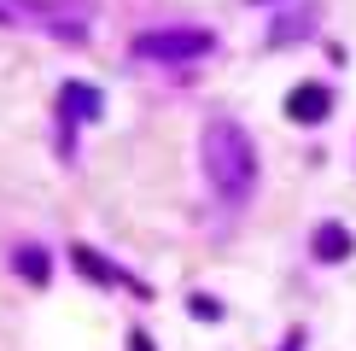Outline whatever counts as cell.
<instances>
[{
	"label": "cell",
	"instance_id": "cell-1",
	"mask_svg": "<svg viewBox=\"0 0 356 351\" xmlns=\"http://www.w3.org/2000/svg\"><path fill=\"white\" fill-rule=\"evenodd\" d=\"M199 158H204L211 187L228 205H245L251 199V187H257V146H251V135L234 123V117H211V123H204Z\"/></svg>",
	"mask_w": 356,
	"mask_h": 351
},
{
	"label": "cell",
	"instance_id": "cell-2",
	"mask_svg": "<svg viewBox=\"0 0 356 351\" xmlns=\"http://www.w3.org/2000/svg\"><path fill=\"white\" fill-rule=\"evenodd\" d=\"M216 41L211 29H193V24H170V29H140L135 41H129V53L135 58H158V65H187V58H204Z\"/></svg>",
	"mask_w": 356,
	"mask_h": 351
},
{
	"label": "cell",
	"instance_id": "cell-3",
	"mask_svg": "<svg viewBox=\"0 0 356 351\" xmlns=\"http://www.w3.org/2000/svg\"><path fill=\"white\" fill-rule=\"evenodd\" d=\"M286 117H292V123H304V129L327 123V117H333V88L327 82H298L286 94Z\"/></svg>",
	"mask_w": 356,
	"mask_h": 351
},
{
	"label": "cell",
	"instance_id": "cell-4",
	"mask_svg": "<svg viewBox=\"0 0 356 351\" xmlns=\"http://www.w3.org/2000/svg\"><path fill=\"white\" fill-rule=\"evenodd\" d=\"M99 111H106V94H99V88H88V82H65L58 88V117H65V129L94 123Z\"/></svg>",
	"mask_w": 356,
	"mask_h": 351
},
{
	"label": "cell",
	"instance_id": "cell-5",
	"mask_svg": "<svg viewBox=\"0 0 356 351\" xmlns=\"http://www.w3.org/2000/svg\"><path fill=\"white\" fill-rule=\"evenodd\" d=\"M309 252H316L321 263H345V258L356 252V240H350L345 223H321L316 234H309Z\"/></svg>",
	"mask_w": 356,
	"mask_h": 351
},
{
	"label": "cell",
	"instance_id": "cell-6",
	"mask_svg": "<svg viewBox=\"0 0 356 351\" xmlns=\"http://www.w3.org/2000/svg\"><path fill=\"white\" fill-rule=\"evenodd\" d=\"M18 275H24V281H35V287H47V275H53V258L41 252V246H24V252H18Z\"/></svg>",
	"mask_w": 356,
	"mask_h": 351
},
{
	"label": "cell",
	"instance_id": "cell-7",
	"mask_svg": "<svg viewBox=\"0 0 356 351\" xmlns=\"http://www.w3.org/2000/svg\"><path fill=\"white\" fill-rule=\"evenodd\" d=\"M70 258H76V270L88 275V281H123V275H117V270H111V263L99 258V252H88V246H76Z\"/></svg>",
	"mask_w": 356,
	"mask_h": 351
},
{
	"label": "cell",
	"instance_id": "cell-8",
	"mask_svg": "<svg viewBox=\"0 0 356 351\" xmlns=\"http://www.w3.org/2000/svg\"><path fill=\"white\" fill-rule=\"evenodd\" d=\"M187 304H193V316H199V322H222V304L211 299V292H193Z\"/></svg>",
	"mask_w": 356,
	"mask_h": 351
},
{
	"label": "cell",
	"instance_id": "cell-9",
	"mask_svg": "<svg viewBox=\"0 0 356 351\" xmlns=\"http://www.w3.org/2000/svg\"><path fill=\"white\" fill-rule=\"evenodd\" d=\"M129 351H152V340H146V334L135 328V334H129Z\"/></svg>",
	"mask_w": 356,
	"mask_h": 351
},
{
	"label": "cell",
	"instance_id": "cell-10",
	"mask_svg": "<svg viewBox=\"0 0 356 351\" xmlns=\"http://www.w3.org/2000/svg\"><path fill=\"white\" fill-rule=\"evenodd\" d=\"M304 345V334H286V345H280V351H298Z\"/></svg>",
	"mask_w": 356,
	"mask_h": 351
},
{
	"label": "cell",
	"instance_id": "cell-11",
	"mask_svg": "<svg viewBox=\"0 0 356 351\" xmlns=\"http://www.w3.org/2000/svg\"><path fill=\"white\" fill-rule=\"evenodd\" d=\"M0 24H12V6H6V0H0Z\"/></svg>",
	"mask_w": 356,
	"mask_h": 351
}]
</instances>
